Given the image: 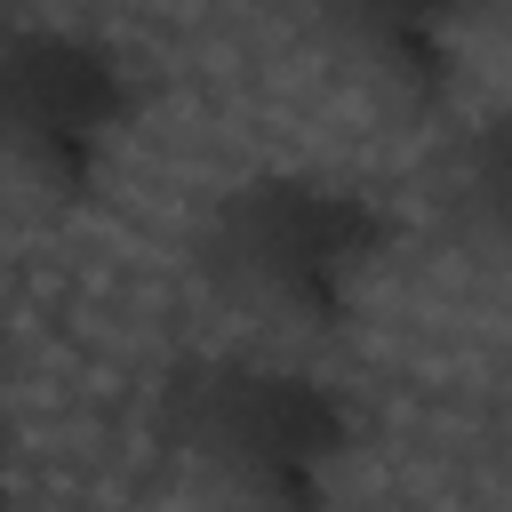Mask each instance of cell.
<instances>
[{
  "label": "cell",
  "instance_id": "obj_1",
  "mask_svg": "<svg viewBox=\"0 0 512 512\" xmlns=\"http://www.w3.org/2000/svg\"><path fill=\"white\" fill-rule=\"evenodd\" d=\"M392 240L400 224L376 192L320 168H264L208 208L200 280L280 336H336L384 280Z\"/></svg>",
  "mask_w": 512,
  "mask_h": 512
},
{
  "label": "cell",
  "instance_id": "obj_2",
  "mask_svg": "<svg viewBox=\"0 0 512 512\" xmlns=\"http://www.w3.org/2000/svg\"><path fill=\"white\" fill-rule=\"evenodd\" d=\"M152 440L176 472L208 480L216 496L304 512L344 480L360 448V416L328 376L296 360L208 352V360L168 368L152 400Z\"/></svg>",
  "mask_w": 512,
  "mask_h": 512
},
{
  "label": "cell",
  "instance_id": "obj_3",
  "mask_svg": "<svg viewBox=\"0 0 512 512\" xmlns=\"http://www.w3.org/2000/svg\"><path fill=\"white\" fill-rule=\"evenodd\" d=\"M144 120V72L80 24H16L0 40V144L32 200L88 208Z\"/></svg>",
  "mask_w": 512,
  "mask_h": 512
},
{
  "label": "cell",
  "instance_id": "obj_4",
  "mask_svg": "<svg viewBox=\"0 0 512 512\" xmlns=\"http://www.w3.org/2000/svg\"><path fill=\"white\" fill-rule=\"evenodd\" d=\"M304 32L384 104L440 112L488 0H296Z\"/></svg>",
  "mask_w": 512,
  "mask_h": 512
},
{
  "label": "cell",
  "instance_id": "obj_5",
  "mask_svg": "<svg viewBox=\"0 0 512 512\" xmlns=\"http://www.w3.org/2000/svg\"><path fill=\"white\" fill-rule=\"evenodd\" d=\"M448 208L464 224V240L512 272V120H488L456 144L448 160Z\"/></svg>",
  "mask_w": 512,
  "mask_h": 512
}]
</instances>
